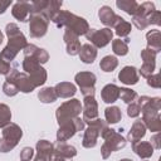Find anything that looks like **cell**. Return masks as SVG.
<instances>
[{"label":"cell","instance_id":"cell-46","mask_svg":"<svg viewBox=\"0 0 161 161\" xmlns=\"http://www.w3.org/2000/svg\"><path fill=\"white\" fill-rule=\"evenodd\" d=\"M10 70H11L10 63H9V62H5V60H3V59H0V74L6 75Z\"/></svg>","mask_w":161,"mask_h":161},{"label":"cell","instance_id":"cell-37","mask_svg":"<svg viewBox=\"0 0 161 161\" xmlns=\"http://www.w3.org/2000/svg\"><path fill=\"white\" fill-rule=\"evenodd\" d=\"M119 97L125 103L130 104L137 98V93L136 91L130 89V88H119Z\"/></svg>","mask_w":161,"mask_h":161},{"label":"cell","instance_id":"cell-28","mask_svg":"<svg viewBox=\"0 0 161 161\" xmlns=\"http://www.w3.org/2000/svg\"><path fill=\"white\" fill-rule=\"evenodd\" d=\"M29 77L33 80L35 87H40V86H43L47 82V70L40 65L39 68H36L35 70L29 73Z\"/></svg>","mask_w":161,"mask_h":161},{"label":"cell","instance_id":"cell-29","mask_svg":"<svg viewBox=\"0 0 161 161\" xmlns=\"http://www.w3.org/2000/svg\"><path fill=\"white\" fill-rule=\"evenodd\" d=\"M38 98L40 102L43 103H53L57 101V94H55V91H54V87H45L43 89L39 91L38 93Z\"/></svg>","mask_w":161,"mask_h":161},{"label":"cell","instance_id":"cell-25","mask_svg":"<svg viewBox=\"0 0 161 161\" xmlns=\"http://www.w3.org/2000/svg\"><path fill=\"white\" fill-rule=\"evenodd\" d=\"M145 135H146V126L143 125V122L141 119H138V121L133 122V125L128 132L127 138L133 143V142L140 141L142 137H145Z\"/></svg>","mask_w":161,"mask_h":161},{"label":"cell","instance_id":"cell-31","mask_svg":"<svg viewBox=\"0 0 161 161\" xmlns=\"http://www.w3.org/2000/svg\"><path fill=\"white\" fill-rule=\"evenodd\" d=\"M117 65H118V59L113 55H106L99 62V68L103 72H112L117 68Z\"/></svg>","mask_w":161,"mask_h":161},{"label":"cell","instance_id":"cell-35","mask_svg":"<svg viewBox=\"0 0 161 161\" xmlns=\"http://www.w3.org/2000/svg\"><path fill=\"white\" fill-rule=\"evenodd\" d=\"M11 121V111L10 108L4 104L0 103V128H4L5 126H8Z\"/></svg>","mask_w":161,"mask_h":161},{"label":"cell","instance_id":"cell-30","mask_svg":"<svg viewBox=\"0 0 161 161\" xmlns=\"http://www.w3.org/2000/svg\"><path fill=\"white\" fill-rule=\"evenodd\" d=\"M104 117L107 123H117L118 121H121L122 113L117 106H111L104 109Z\"/></svg>","mask_w":161,"mask_h":161},{"label":"cell","instance_id":"cell-1","mask_svg":"<svg viewBox=\"0 0 161 161\" xmlns=\"http://www.w3.org/2000/svg\"><path fill=\"white\" fill-rule=\"evenodd\" d=\"M50 21H53L57 28L65 26V29H69L70 31H73L78 36L86 35V33L89 30V25L84 18H80V16H78V15H75L68 10H59L52 18Z\"/></svg>","mask_w":161,"mask_h":161},{"label":"cell","instance_id":"cell-3","mask_svg":"<svg viewBox=\"0 0 161 161\" xmlns=\"http://www.w3.org/2000/svg\"><path fill=\"white\" fill-rule=\"evenodd\" d=\"M23 137V131L16 123H9L3 128V136L0 138V152L11 151Z\"/></svg>","mask_w":161,"mask_h":161},{"label":"cell","instance_id":"cell-48","mask_svg":"<svg viewBox=\"0 0 161 161\" xmlns=\"http://www.w3.org/2000/svg\"><path fill=\"white\" fill-rule=\"evenodd\" d=\"M53 156H48V155H44V153H36L34 161H52Z\"/></svg>","mask_w":161,"mask_h":161},{"label":"cell","instance_id":"cell-9","mask_svg":"<svg viewBox=\"0 0 161 161\" xmlns=\"http://www.w3.org/2000/svg\"><path fill=\"white\" fill-rule=\"evenodd\" d=\"M113 36V31L109 28H103V29H89L86 33V38L91 42V44L94 48H103L106 47Z\"/></svg>","mask_w":161,"mask_h":161},{"label":"cell","instance_id":"cell-5","mask_svg":"<svg viewBox=\"0 0 161 161\" xmlns=\"http://www.w3.org/2000/svg\"><path fill=\"white\" fill-rule=\"evenodd\" d=\"M108 127V123L101 118H96L91 122H88V127L84 131V136L82 140V145L86 148H92L97 145V140L101 136V133Z\"/></svg>","mask_w":161,"mask_h":161},{"label":"cell","instance_id":"cell-19","mask_svg":"<svg viewBox=\"0 0 161 161\" xmlns=\"http://www.w3.org/2000/svg\"><path fill=\"white\" fill-rule=\"evenodd\" d=\"M146 128H148L151 132H158L161 130V118L158 113H142V119Z\"/></svg>","mask_w":161,"mask_h":161},{"label":"cell","instance_id":"cell-17","mask_svg":"<svg viewBox=\"0 0 161 161\" xmlns=\"http://www.w3.org/2000/svg\"><path fill=\"white\" fill-rule=\"evenodd\" d=\"M30 9H31V4L29 1H16L13 5L11 14L19 21H26L28 16L30 15Z\"/></svg>","mask_w":161,"mask_h":161},{"label":"cell","instance_id":"cell-15","mask_svg":"<svg viewBox=\"0 0 161 161\" xmlns=\"http://www.w3.org/2000/svg\"><path fill=\"white\" fill-rule=\"evenodd\" d=\"M98 18H99V20H101V23H103L107 28H113L114 25H116V23L118 21V19L121 18L119 15H117L109 6H107V5H104V6H102L101 9H99V11H98Z\"/></svg>","mask_w":161,"mask_h":161},{"label":"cell","instance_id":"cell-34","mask_svg":"<svg viewBox=\"0 0 161 161\" xmlns=\"http://www.w3.org/2000/svg\"><path fill=\"white\" fill-rule=\"evenodd\" d=\"M36 151L38 153H44V155H48V156H53V152H54V145L50 143L49 141L47 140H39L36 142Z\"/></svg>","mask_w":161,"mask_h":161},{"label":"cell","instance_id":"cell-50","mask_svg":"<svg viewBox=\"0 0 161 161\" xmlns=\"http://www.w3.org/2000/svg\"><path fill=\"white\" fill-rule=\"evenodd\" d=\"M52 161H65V158H62V157H58V156H53Z\"/></svg>","mask_w":161,"mask_h":161},{"label":"cell","instance_id":"cell-4","mask_svg":"<svg viewBox=\"0 0 161 161\" xmlns=\"http://www.w3.org/2000/svg\"><path fill=\"white\" fill-rule=\"evenodd\" d=\"M80 112H82V103L79 99L73 98L70 101L62 103L55 111V117H57L58 125H62L64 122L72 121L75 117H79Z\"/></svg>","mask_w":161,"mask_h":161},{"label":"cell","instance_id":"cell-52","mask_svg":"<svg viewBox=\"0 0 161 161\" xmlns=\"http://www.w3.org/2000/svg\"><path fill=\"white\" fill-rule=\"evenodd\" d=\"M119 161H132V160H130V158H122V160H119Z\"/></svg>","mask_w":161,"mask_h":161},{"label":"cell","instance_id":"cell-12","mask_svg":"<svg viewBox=\"0 0 161 161\" xmlns=\"http://www.w3.org/2000/svg\"><path fill=\"white\" fill-rule=\"evenodd\" d=\"M63 40L65 43L67 47V53L69 55H77L80 50V42H79V36L77 34H74L73 31H70L69 29H65L64 35H63Z\"/></svg>","mask_w":161,"mask_h":161},{"label":"cell","instance_id":"cell-7","mask_svg":"<svg viewBox=\"0 0 161 161\" xmlns=\"http://www.w3.org/2000/svg\"><path fill=\"white\" fill-rule=\"evenodd\" d=\"M83 128H84V122L80 117H75L72 121L59 125V130L57 131V142H64L69 140L78 131H82Z\"/></svg>","mask_w":161,"mask_h":161},{"label":"cell","instance_id":"cell-23","mask_svg":"<svg viewBox=\"0 0 161 161\" xmlns=\"http://www.w3.org/2000/svg\"><path fill=\"white\" fill-rule=\"evenodd\" d=\"M132 150L141 158H148L153 153V147L147 141H137L132 143Z\"/></svg>","mask_w":161,"mask_h":161},{"label":"cell","instance_id":"cell-47","mask_svg":"<svg viewBox=\"0 0 161 161\" xmlns=\"http://www.w3.org/2000/svg\"><path fill=\"white\" fill-rule=\"evenodd\" d=\"M150 143L152 145L153 148H157V150H158V148L161 147V143H160V135L156 133L155 136H152L151 140H150Z\"/></svg>","mask_w":161,"mask_h":161},{"label":"cell","instance_id":"cell-43","mask_svg":"<svg viewBox=\"0 0 161 161\" xmlns=\"http://www.w3.org/2000/svg\"><path fill=\"white\" fill-rule=\"evenodd\" d=\"M140 113H141V109H140V106H138L137 103L132 102V103L128 104V108H127V114H128V117H132V118H133V117H138Z\"/></svg>","mask_w":161,"mask_h":161},{"label":"cell","instance_id":"cell-11","mask_svg":"<svg viewBox=\"0 0 161 161\" xmlns=\"http://www.w3.org/2000/svg\"><path fill=\"white\" fill-rule=\"evenodd\" d=\"M82 112H83L82 119L84 123H88V122L98 118V104H97L94 96H87L83 98Z\"/></svg>","mask_w":161,"mask_h":161},{"label":"cell","instance_id":"cell-49","mask_svg":"<svg viewBox=\"0 0 161 161\" xmlns=\"http://www.w3.org/2000/svg\"><path fill=\"white\" fill-rule=\"evenodd\" d=\"M11 0L10 1H0V14H3V13H5V10L11 5Z\"/></svg>","mask_w":161,"mask_h":161},{"label":"cell","instance_id":"cell-24","mask_svg":"<svg viewBox=\"0 0 161 161\" xmlns=\"http://www.w3.org/2000/svg\"><path fill=\"white\" fill-rule=\"evenodd\" d=\"M80 60L86 64H92L97 57V48H94L92 44L87 43V44H83L80 47V50L78 53Z\"/></svg>","mask_w":161,"mask_h":161},{"label":"cell","instance_id":"cell-13","mask_svg":"<svg viewBox=\"0 0 161 161\" xmlns=\"http://www.w3.org/2000/svg\"><path fill=\"white\" fill-rule=\"evenodd\" d=\"M23 52H24V57H31V58H34L39 64H44V63H47L48 59H49L48 52H47L45 49H43V48H39V47L34 45V44H28V45L23 49Z\"/></svg>","mask_w":161,"mask_h":161},{"label":"cell","instance_id":"cell-41","mask_svg":"<svg viewBox=\"0 0 161 161\" xmlns=\"http://www.w3.org/2000/svg\"><path fill=\"white\" fill-rule=\"evenodd\" d=\"M132 23H133V25L138 29V30H143V29H146L147 26H148V21H147V19H145V18H140V16H132Z\"/></svg>","mask_w":161,"mask_h":161},{"label":"cell","instance_id":"cell-42","mask_svg":"<svg viewBox=\"0 0 161 161\" xmlns=\"http://www.w3.org/2000/svg\"><path fill=\"white\" fill-rule=\"evenodd\" d=\"M147 21L148 25L153 24V25H161V13L158 10H153L148 16H147Z\"/></svg>","mask_w":161,"mask_h":161},{"label":"cell","instance_id":"cell-45","mask_svg":"<svg viewBox=\"0 0 161 161\" xmlns=\"http://www.w3.org/2000/svg\"><path fill=\"white\" fill-rule=\"evenodd\" d=\"M147 84L152 88H160L161 86V80H160V74H152L147 78Z\"/></svg>","mask_w":161,"mask_h":161},{"label":"cell","instance_id":"cell-53","mask_svg":"<svg viewBox=\"0 0 161 161\" xmlns=\"http://www.w3.org/2000/svg\"><path fill=\"white\" fill-rule=\"evenodd\" d=\"M158 161H160V160H158Z\"/></svg>","mask_w":161,"mask_h":161},{"label":"cell","instance_id":"cell-21","mask_svg":"<svg viewBox=\"0 0 161 161\" xmlns=\"http://www.w3.org/2000/svg\"><path fill=\"white\" fill-rule=\"evenodd\" d=\"M54 91H55V94L58 98H70L75 94L77 88L70 82H60V83L55 84Z\"/></svg>","mask_w":161,"mask_h":161},{"label":"cell","instance_id":"cell-10","mask_svg":"<svg viewBox=\"0 0 161 161\" xmlns=\"http://www.w3.org/2000/svg\"><path fill=\"white\" fill-rule=\"evenodd\" d=\"M49 20L43 14H30L29 18V34L31 38H42L48 31Z\"/></svg>","mask_w":161,"mask_h":161},{"label":"cell","instance_id":"cell-36","mask_svg":"<svg viewBox=\"0 0 161 161\" xmlns=\"http://www.w3.org/2000/svg\"><path fill=\"white\" fill-rule=\"evenodd\" d=\"M112 50H113V53H114L116 55L123 57V55H126V54L128 53V45H127L123 40L116 39V40L112 42Z\"/></svg>","mask_w":161,"mask_h":161},{"label":"cell","instance_id":"cell-40","mask_svg":"<svg viewBox=\"0 0 161 161\" xmlns=\"http://www.w3.org/2000/svg\"><path fill=\"white\" fill-rule=\"evenodd\" d=\"M3 91H4V93L8 96V97H14V96H16L18 94V88H16V86L14 84V83H10V82H5L4 84H3Z\"/></svg>","mask_w":161,"mask_h":161},{"label":"cell","instance_id":"cell-33","mask_svg":"<svg viewBox=\"0 0 161 161\" xmlns=\"http://www.w3.org/2000/svg\"><path fill=\"white\" fill-rule=\"evenodd\" d=\"M155 10V5L151 1H145L142 4H138L137 11L135 14V16H140V18H145L147 19V16Z\"/></svg>","mask_w":161,"mask_h":161},{"label":"cell","instance_id":"cell-6","mask_svg":"<svg viewBox=\"0 0 161 161\" xmlns=\"http://www.w3.org/2000/svg\"><path fill=\"white\" fill-rule=\"evenodd\" d=\"M5 82H10V83H14L18 88L19 92H23V93H30L33 92L36 87L34 86L33 80L30 79L29 74L24 73V72H19L18 69H11L8 74H6V80Z\"/></svg>","mask_w":161,"mask_h":161},{"label":"cell","instance_id":"cell-22","mask_svg":"<svg viewBox=\"0 0 161 161\" xmlns=\"http://www.w3.org/2000/svg\"><path fill=\"white\" fill-rule=\"evenodd\" d=\"M101 97H102L103 102H106V103H113V102H116L119 98V87H117L113 83L106 84L102 88Z\"/></svg>","mask_w":161,"mask_h":161},{"label":"cell","instance_id":"cell-16","mask_svg":"<svg viewBox=\"0 0 161 161\" xmlns=\"http://www.w3.org/2000/svg\"><path fill=\"white\" fill-rule=\"evenodd\" d=\"M118 79L121 80V83L127 84V86H133L138 82V70L135 67L131 65H126L123 67L119 73H118Z\"/></svg>","mask_w":161,"mask_h":161},{"label":"cell","instance_id":"cell-18","mask_svg":"<svg viewBox=\"0 0 161 161\" xmlns=\"http://www.w3.org/2000/svg\"><path fill=\"white\" fill-rule=\"evenodd\" d=\"M74 80L80 89H84V88H94L97 78L92 72H79L75 74Z\"/></svg>","mask_w":161,"mask_h":161},{"label":"cell","instance_id":"cell-2","mask_svg":"<svg viewBox=\"0 0 161 161\" xmlns=\"http://www.w3.org/2000/svg\"><path fill=\"white\" fill-rule=\"evenodd\" d=\"M101 137L104 140V142H103V145L101 147V155H102V157L104 160L108 158L113 151L123 148L126 146V143H127L126 138L121 133H118L116 130L109 128V127H107L101 133Z\"/></svg>","mask_w":161,"mask_h":161},{"label":"cell","instance_id":"cell-14","mask_svg":"<svg viewBox=\"0 0 161 161\" xmlns=\"http://www.w3.org/2000/svg\"><path fill=\"white\" fill-rule=\"evenodd\" d=\"M141 112H158L161 108V99L158 97H147L142 96L138 98V103Z\"/></svg>","mask_w":161,"mask_h":161},{"label":"cell","instance_id":"cell-38","mask_svg":"<svg viewBox=\"0 0 161 161\" xmlns=\"http://www.w3.org/2000/svg\"><path fill=\"white\" fill-rule=\"evenodd\" d=\"M141 58L143 60V63H152L156 64V53L152 52L148 48H145L141 50Z\"/></svg>","mask_w":161,"mask_h":161},{"label":"cell","instance_id":"cell-8","mask_svg":"<svg viewBox=\"0 0 161 161\" xmlns=\"http://www.w3.org/2000/svg\"><path fill=\"white\" fill-rule=\"evenodd\" d=\"M5 33H6L8 39H9V42H8L6 45L10 47V48H13V49H15L16 52L23 50L28 45V42H26L25 35L20 31V29L18 28L16 24L9 23L6 25V28H5Z\"/></svg>","mask_w":161,"mask_h":161},{"label":"cell","instance_id":"cell-51","mask_svg":"<svg viewBox=\"0 0 161 161\" xmlns=\"http://www.w3.org/2000/svg\"><path fill=\"white\" fill-rule=\"evenodd\" d=\"M3 40H4V35H3V33H1V30H0V44L3 43Z\"/></svg>","mask_w":161,"mask_h":161},{"label":"cell","instance_id":"cell-44","mask_svg":"<svg viewBox=\"0 0 161 161\" xmlns=\"http://www.w3.org/2000/svg\"><path fill=\"white\" fill-rule=\"evenodd\" d=\"M34 156V150L31 147H24L20 152V160L21 161H30Z\"/></svg>","mask_w":161,"mask_h":161},{"label":"cell","instance_id":"cell-27","mask_svg":"<svg viewBox=\"0 0 161 161\" xmlns=\"http://www.w3.org/2000/svg\"><path fill=\"white\" fill-rule=\"evenodd\" d=\"M116 5L118 9L123 10L125 13H127L128 15H132V16L136 14L137 8H138V3L135 0H117Z\"/></svg>","mask_w":161,"mask_h":161},{"label":"cell","instance_id":"cell-39","mask_svg":"<svg viewBox=\"0 0 161 161\" xmlns=\"http://www.w3.org/2000/svg\"><path fill=\"white\" fill-rule=\"evenodd\" d=\"M155 67L156 64H152V63H143L141 69H140V74L143 77V78H148L150 75H152L153 70H155Z\"/></svg>","mask_w":161,"mask_h":161},{"label":"cell","instance_id":"cell-20","mask_svg":"<svg viewBox=\"0 0 161 161\" xmlns=\"http://www.w3.org/2000/svg\"><path fill=\"white\" fill-rule=\"evenodd\" d=\"M77 155V150L74 146L67 145L65 142H57V145L54 146V152L53 156H58L62 158H72Z\"/></svg>","mask_w":161,"mask_h":161},{"label":"cell","instance_id":"cell-26","mask_svg":"<svg viewBox=\"0 0 161 161\" xmlns=\"http://www.w3.org/2000/svg\"><path fill=\"white\" fill-rule=\"evenodd\" d=\"M146 39H147V48L151 49L152 52H155L156 54L161 50V34L160 30H150L146 34Z\"/></svg>","mask_w":161,"mask_h":161},{"label":"cell","instance_id":"cell-32","mask_svg":"<svg viewBox=\"0 0 161 161\" xmlns=\"http://www.w3.org/2000/svg\"><path fill=\"white\" fill-rule=\"evenodd\" d=\"M113 28H114L116 34H117L118 36H121V38H122V36L127 38V35L131 33L132 25H131V23L126 21L123 18H119V19H118V21L116 23V25H114Z\"/></svg>","mask_w":161,"mask_h":161}]
</instances>
